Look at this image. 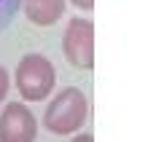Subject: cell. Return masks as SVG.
<instances>
[{
    "mask_svg": "<svg viewBox=\"0 0 148 142\" xmlns=\"http://www.w3.org/2000/svg\"><path fill=\"white\" fill-rule=\"evenodd\" d=\"M73 142H94V137H92V134H75Z\"/></svg>",
    "mask_w": 148,
    "mask_h": 142,
    "instance_id": "9",
    "label": "cell"
},
{
    "mask_svg": "<svg viewBox=\"0 0 148 142\" xmlns=\"http://www.w3.org/2000/svg\"><path fill=\"white\" fill-rule=\"evenodd\" d=\"M16 14H19V0H0V32L11 27Z\"/></svg>",
    "mask_w": 148,
    "mask_h": 142,
    "instance_id": "6",
    "label": "cell"
},
{
    "mask_svg": "<svg viewBox=\"0 0 148 142\" xmlns=\"http://www.w3.org/2000/svg\"><path fill=\"white\" fill-rule=\"evenodd\" d=\"M38 121L24 102H8L0 110V142H35Z\"/></svg>",
    "mask_w": 148,
    "mask_h": 142,
    "instance_id": "4",
    "label": "cell"
},
{
    "mask_svg": "<svg viewBox=\"0 0 148 142\" xmlns=\"http://www.w3.org/2000/svg\"><path fill=\"white\" fill-rule=\"evenodd\" d=\"M65 59L78 70L94 67V24L84 16H73L62 35Z\"/></svg>",
    "mask_w": 148,
    "mask_h": 142,
    "instance_id": "3",
    "label": "cell"
},
{
    "mask_svg": "<svg viewBox=\"0 0 148 142\" xmlns=\"http://www.w3.org/2000/svg\"><path fill=\"white\" fill-rule=\"evenodd\" d=\"M27 19L38 27H51L65 16V0H19Z\"/></svg>",
    "mask_w": 148,
    "mask_h": 142,
    "instance_id": "5",
    "label": "cell"
},
{
    "mask_svg": "<svg viewBox=\"0 0 148 142\" xmlns=\"http://www.w3.org/2000/svg\"><path fill=\"white\" fill-rule=\"evenodd\" d=\"M8 86H11V78H8V70L0 65V107H3L5 96H8Z\"/></svg>",
    "mask_w": 148,
    "mask_h": 142,
    "instance_id": "7",
    "label": "cell"
},
{
    "mask_svg": "<svg viewBox=\"0 0 148 142\" xmlns=\"http://www.w3.org/2000/svg\"><path fill=\"white\" fill-rule=\"evenodd\" d=\"M70 3L75 8H81V11H92V8H94V0H70Z\"/></svg>",
    "mask_w": 148,
    "mask_h": 142,
    "instance_id": "8",
    "label": "cell"
},
{
    "mask_svg": "<svg viewBox=\"0 0 148 142\" xmlns=\"http://www.w3.org/2000/svg\"><path fill=\"white\" fill-rule=\"evenodd\" d=\"M86 115H89V99H86V94L75 86H67V88H59L51 96V102L46 105L43 126L51 134L70 137L86 123Z\"/></svg>",
    "mask_w": 148,
    "mask_h": 142,
    "instance_id": "1",
    "label": "cell"
},
{
    "mask_svg": "<svg viewBox=\"0 0 148 142\" xmlns=\"http://www.w3.org/2000/svg\"><path fill=\"white\" fill-rule=\"evenodd\" d=\"M14 83L19 88L22 99L43 102L57 83V67L51 65L46 54H27L19 59V65L14 70Z\"/></svg>",
    "mask_w": 148,
    "mask_h": 142,
    "instance_id": "2",
    "label": "cell"
}]
</instances>
